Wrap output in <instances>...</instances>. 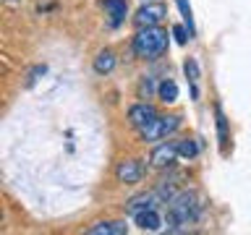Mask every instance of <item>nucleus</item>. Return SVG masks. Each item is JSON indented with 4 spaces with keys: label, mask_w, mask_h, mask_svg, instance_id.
<instances>
[{
    "label": "nucleus",
    "mask_w": 251,
    "mask_h": 235,
    "mask_svg": "<svg viewBox=\"0 0 251 235\" xmlns=\"http://www.w3.org/2000/svg\"><path fill=\"white\" fill-rule=\"evenodd\" d=\"M141 175H144V164L139 160H123V162H118V167H115V178H118V183H123V186L139 183Z\"/></svg>",
    "instance_id": "nucleus-6"
},
{
    "label": "nucleus",
    "mask_w": 251,
    "mask_h": 235,
    "mask_svg": "<svg viewBox=\"0 0 251 235\" xmlns=\"http://www.w3.org/2000/svg\"><path fill=\"white\" fill-rule=\"evenodd\" d=\"M165 16H168V8H165L162 3H157V0H152V3L141 5L136 16H133V24H136L139 29L144 26H160V24L165 21Z\"/></svg>",
    "instance_id": "nucleus-4"
},
{
    "label": "nucleus",
    "mask_w": 251,
    "mask_h": 235,
    "mask_svg": "<svg viewBox=\"0 0 251 235\" xmlns=\"http://www.w3.org/2000/svg\"><path fill=\"white\" fill-rule=\"evenodd\" d=\"M168 42H170V37L162 26H144L133 37V52L141 60H157L168 50Z\"/></svg>",
    "instance_id": "nucleus-2"
},
{
    "label": "nucleus",
    "mask_w": 251,
    "mask_h": 235,
    "mask_svg": "<svg viewBox=\"0 0 251 235\" xmlns=\"http://www.w3.org/2000/svg\"><path fill=\"white\" fill-rule=\"evenodd\" d=\"M86 233L89 235H126L128 233V227L126 222H115V219H107V222H94L86 227Z\"/></svg>",
    "instance_id": "nucleus-10"
},
{
    "label": "nucleus",
    "mask_w": 251,
    "mask_h": 235,
    "mask_svg": "<svg viewBox=\"0 0 251 235\" xmlns=\"http://www.w3.org/2000/svg\"><path fill=\"white\" fill-rule=\"evenodd\" d=\"M157 115H160V113H157V110L149 105V102H139V105H131V107H128V123H131L136 131H141L144 125H149Z\"/></svg>",
    "instance_id": "nucleus-7"
},
{
    "label": "nucleus",
    "mask_w": 251,
    "mask_h": 235,
    "mask_svg": "<svg viewBox=\"0 0 251 235\" xmlns=\"http://www.w3.org/2000/svg\"><path fill=\"white\" fill-rule=\"evenodd\" d=\"M157 199H160L157 193H141V196H136V199H131L126 209H128V214L133 217V214H139V212H144V209H157Z\"/></svg>",
    "instance_id": "nucleus-11"
},
{
    "label": "nucleus",
    "mask_w": 251,
    "mask_h": 235,
    "mask_svg": "<svg viewBox=\"0 0 251 235\" xmlns=\"http://www.w3.org/2000/svg\"><path fill=\"white\" fill-rule=\"evenodd\" d=\"M157 97H160V102H165V105H173V102L178 99V84L173 81V78H165V81L157 86Z\"/></svg>",
    "instance_id": "nucleus-13"
},
{
    "label": "nucleus",
    "mask_w": 251,
    "mask_h": 235,
    "mask_svg": "<svg viewBox=\"0 0 251 235\" xmlns=\"http://www.w3.org/2000/svg\"><path fill=\"white\" fill-rule=\"evenodd\" d=\"M176 160H178V141H162V144H157L152 149V154H149L152 167H170Z\"/></svg>",
    "instance_id": "nucleus-5"
},
{
    "label": "nucleus",
    "mask_w": 251,
    "mask_h": 235,
    "mask_svg": "<svg viewBox=\"0 0 251 235\" xmlns=\"http://www.w3.org/2000/svg\"><path fill=\"white\" fill-rule=\"evenodd\" d=\"M152 89H154V84H152V76H144V81H141V86H139L141 97H149V94H152Z\"/></svg>",
    "instance_id": "nucleus-19"
},
{
    "label": "nucleus",
    "mask_w": 251,
    "mask_h": 235,
    "mask_svg": "<svg viewBox=\"0 0 251 235\" xmlns=\"http://www.w3.org/2000/svg\"><path fill=\"white\" fill-rule=\"evenodd\" d=\"M102 5H105L110 26H121L128 16V0H102Z\"/></svg>",
    "instance_id": "nucleus-9"
},
{
    "label": "nucleus",
    "mask_w": 251,
    "mask_h": 235,
    "mask_svg": "<svg viewBox=\"0 0 251 235\" xmlns=\"http://www.w3.org/2000/svg\"><path fill=\"white\" fill-rule=\"evenodd\" d=\"M183 70H186V78L191 81V97L199 99V66H196V60L188 58L186 66H183Z\"/></svg>",
    "instance_id": "nucleus-14"
},
{
    "label": "nucleus",
    "mask_w": 251,
    "mask_h": 235,
    "mask_svg": "<svg viewBox=\"0 0 251 235\" xmlns=\"http://www.w3.org/2000/svg\"><path fill=\"white\" fill-rule=\"evenodd\" d=\"M173 34H176V39H178L180 45H186L188 39H191V31H186L183 26H173Z\"/></svg>",
    "instance_id": "nucleus-18"
},
{
    "label": "nucleus",
    "mask_w": 251,
    "mask_h": 235,
    "mask_svg": "<svg viewBox=\"0 0 251 235\" xmlns=\"http://www.w3.org/2000/svg\"><path fill=\"white\" fill-rule=\"evenodd\" d=\"M215 118H217V136H220V146H223L225 152V144H227V120L223 115V107L215 105Z\"/></svg>",
    "instance_id": "nucleus-15"
},
{
    "label": "nucleus",
    "mask_w": 251,
    "mask_h": 235,
    "mask_svg": "<svg viewBox=\"0 0 251 235\" xmlns=\"http://www.w3.org/2000/svg\"><path fill=\"white\" fill-rule=\"evenodd\" d=\"M178 125H180L178 115H157L152 123L139 131V136H141V141H162L165 136H170Z\"/></svg>",
    "instance_id": "nucleus-3"
},
{
    "label": "nucleus",
    "mask_w": 251,
    "mask_h": 235,
    "mask_svg": "<svg viewBox=\"0 0 251 235\" xmlns=\"http://www.w3.org/2000/svg\"><path fill=\"white\" fill-rule=\"evenodd\" d=\"M147 3H152V0H147Z\"/></svg>",
    "instance_id": "nucleus-20"
},
{
    "label": "nucleus",
    "mask_w": 251,
    "mask_h": 235,
    "mask_svg": "<svg viewBox=\"0 0 251 235\" xmlns=\"http://www.w3.org/2000/svg\"><path fill=\"white\" fill-rule=\"evenodd\" d=\"M113 68H115V52L113 50H100L97 58H94V73L107 76Z\"/></svg>",
    "instance_id": "nucleus-12"
},
{
    "label": "nucleus",
    "mask_w": 251,
    "mask_h": 235,
    "mask_svg": "<svg viewBox=\"0 0 251 235\" xmlns=\"http://www.w3.org/2000/svg\"><path fill=\"white\" fill-rule=\"evenodd\" d=\"M199 212H201V204L196 199V193L194 191H180L168 201L165 225H168V230H173V233L186 230L188 225H194L196 219H199Z\"/></svg>",
    "instance_id": "nucleus-1"
},
{
    "label": "nucleus",
    "mask_w": 251,
    "mask_h": 235,
    "mask_svg": "<svg viewBox=\"0 0 251 235\" xmlns=\"http://www.w3.org/2000/svg\"><path fill=\"white\" fill-rule=\"evenodd\" d=\"M133 222H136L139 230H147V233L162 230V217L157 209H144V212H139V214H133Z\"/></svg>",
    "instance_id": "nucleus-8"
},
{
    "label": "nucleus",
    "mask_w": 251,
    "mask_h": 235,
    "mask_svg": "<svg viewBox=\"0 0 251 235\" xmlns=\"http://www.w3.org/2000/svg\"><path fill=\"white\" fill-rule=\"evenodd\" d=\"M178 154L183 157V160H194V157L199 154V146H196L194 139H183V141H178Z\"/></svg>",
    "instance_id": "nucleus-16"
},
{
    "label": "nucleus",
    "mask_w": 251,
    "mask_h": 235,
    "mask_svg": "<svg viewBox=\"0 0 251 235\" xmlns=\"http://www.w3.org/2000/svg\"><path fill=\"white\" fill-rule=\"evenodd\" d=\"M178 3V8H180V16H183V21H186V26H188V31H191V37H194V16H191V5H188V0H176Z\"/></svg>",
    "instance_id": "nucleus-17"
}]
</instances>
